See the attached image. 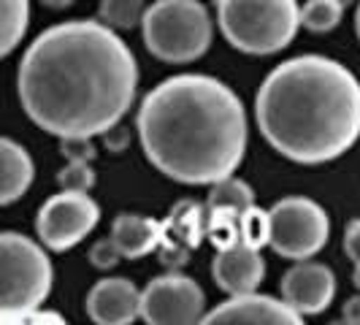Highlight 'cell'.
Instances as JSON below:
<instances>
[{
    "label": "cell",
    "mask_w": 360,
    "mask_h": 325,
    "mask_svg": "<svg viewBox=\"0 0 360 325\" xmlns=\"http://www.w3.org/2000/svg\"><path fill=\"white\" fill-rule=\"evenodd\" d=\"M139 90V63L122 36L101 19L60 22L22 54L19 103L57 139L101 136L122 122Z\"/></svg>",
    "instance_id": "cell-1"
},
{
    "label": "cell",
    "mask_w": 360,
    "mask_h": 325,
    "mask_svg": "<svg viewBox=\"0 0 360 325\" xmlns=\"http://www.w3.org/2000/svg\"><path fill=\"white\" fill-rule=\"evenodd\" d=\"M146 160L181 184L231 177L247 152V108L225 82L179 73L149 90L136 114Z\"/></svg>",
    "instance_id": "cell-2"
},
{
    "label": "cell",
    "mask_w": 360,
    "mask_h": 325,
    "mask_svg": "<svg viewBox=\"0 0 360 325\" xmlns=\"http://www.w3.org/2000/svg\"><path fill=\"white\" fill-rule=\"evenodd\" d=\"M255 120L282 158L323 165L360 141V79L333 57L298 54L263 79Z\"/></svg>",
    "instance_id": "cell-3"
},
{
    "label": "cell",
    "mask_w": 360,
    "mask_h": 325,
    "mask_svg": "<svg viewBox=\"0 0 360 325\" xmlns=\"http://www.w3.org/2000/svg\"><path fill=\"white\" fill-rule=\"evenodd\" d=\"M217 22L233 49L266 57L295 41L301 6L298 0H217Z\"/></svg>",
    "instance_id": "cell-4"
},
{
    "label": "cell",
    "mask_w": 360,
    "mask_h": 325,
    "mask_svg": "<svg viewBox=\"0 0 360 325\" xmlns=\"http://www.w3.org/2000/svg\"><path fill=\"white\" fill-rule=\"evenodd\" d=\"M141 36L152 57L184 65L209 52L214 22L200 0H155L144 8Z\"/></svg>",
    "instance_id": "cell-5"
},
{
    "label": "cell",
    "mask_w": 360,
    "mask_h": 325,
    "mask_svg": "<svg viewBox=\"0 0 360 325\" xmlns=\"http://www.w3.org/2000/svg\"><path fill=\"white\" fill-rule=\"evenodd\" d=\"M54 269L44 244L17 231L0 234V312L44 307Z\"/></svg>",
    "instance_id": "cell-6"
},
{
    "label": "cell",
    "mask_w": 360,
    "mask_h": 325,
    "mask_svg": "<svg viewBox=\"0 0 360 325\" xmlns=\"http://www.w3.org/2000/svg\"><path fill=\"white\" fill-rule=\"evenodd\" d=\"M330 238V219L317 200L288 196L269 209V247L290 260H307Z\"/></svg>",
    "instance_id": "cell-7"
},
{
    "label": "cell",
    "mask_w": 360,
    "mask_h": 325,
    "mask_svg": "<svg viewBox=\"0 0 360 325\" xmlns=\"http://www.w3.org/2000/svg\"><path fill=\"white\" fill-rule=\"evenodd\" d=\"M101 222V206L90 193L63 190L44 200L36 217V234L52 253H68Z\"/></svg>",
    "instance_id": "cell-8"
},
{
    "label": "cell",
    "mask_w": 360,
    "mask_h": 325,
    "mask_svg": "<svg viewBox=\"0 0 360 325\" xmlns=\"http://www.w3.org/2000/svg\"><path fill=\"white\" fill-rule=\"evenodd\" d=\"M206 312V295L195 279L184 274L155 276L141 290L139 317L149 325H193L200 323Z\"/></svg>",
    "instance_id": "cell-9"
},
{
    "label": "cell",
    "mask_w": 360,
    "mask_h": 325,
    "mask_svg": "<svg viewBox=\"0 0 360 325\" xmlns=\"http://www.w3.org/2000/svg\"><path fill=\"white\" fill-rule=\"evenodd\" d=\"M203 325H301L304 314L288 307L282 298L260 293H238L228 301L217 304L212 312H203Z\"/></svg>",
    "instance_id": "cell-10"
},
{
    "label": "cell",
    "mask_w": 360,
    "mask_h": 325,
    "mask_svg": "<svg viewBox=\"0 0 360 325\" xmlns=\"http://www.w3.org/2000/svg\"><path fill=\"white\" fill-rule=\"evenodd\" d=\"M282 301L292 307L298 314H320L333 304L336 295V274L330 266L317 260H295L292 269L282 276Z\"/></svg>",
    "instance_id": "cell-11"
},
{
    "label": "cell",
    "mask_w": 360,
    "mask_h": 325,
    "mask_svg": "<svg viewBox=\"0 0 360 325\" xmlns=\"http://www.w3.org/2000/svg\"><path fill=\"white\" fill-rule=\"evenodd\" d=\"M141 290L125 276H103L87 293V314L98 325H130L139 320Z\"/></svg>",
    "instance_id": "cell-12"
},
{
    "label": "cell",
    "mask_w": 360,
    "mask_h": 325,
    "mask_svg": "<svg viewBox=\"0 0 360 325\" xmlns=\"http://www.w3.org/2000/svg\"><path fill=\"white\" fill-rule=\"evenodd\" d=\"M212 276L217 288L238 295V293H252L260 288L266 276V260L260 250L247 247V244H231L225 250H217L212 260Z\"/></svg>",
    "instance_id": "cell-13"
},
{
    "label": "cell",
    "mask_w": 360,
    "mask_h": 325,
    "mask_svg": "<svg viewBox=\"0 0 360 325\" xmlns=\"http://www.w3.org/2000/svg\"><path fill=\"white\" fill-rule=\"evenodd\" d=\"M162 236H165L162 219H155V217L120 215L111 222V238L127 260H139V257L158 253Z\"/></svg>",
    "instance_id": "cell-14"
},
{
    "label": "cell",
    "mask_w": 360,
    "mask_h": 325,
    "mask_svg": "<svg viewBox=\"0 0 360 325\" xmlns=\"http://www.w3.org/2000/svg\"><path fill=\"white\" fill-rule=\"evenodd\" d=\"M36 179V162L25 146L0 136V206L19 200Z\"/></svg>",
    "instance_id": "cell-15"
},
{
    "label": "cell",
    "mask_w": 360,
    "mask_h": 325,
    "mask_svg": "<svg viewBox=\"0 0 360 325\" xmlns=\"http://www.w3.org/2000/svg\"><path fill=\"white\" fill-rule=\"evenodd\" d=\"M165 236L176 244H184L187 250H195L200 241L206 238V206L198 200H179L171 215L162 219Z\"/></svg>",
    "instance_id": "cell-16"
},
{
    "label": "cell",
    "mask_w": 360,
    "mask_h": 325,
    "mask_svg": "<svg viewBox=\"0 0 360 325\" xmlns=\"http://www.w3.org/2000/svg\"><path fill=\"white\" fill-rule=\"evenodd\" d=\"M30 25V0H0V60L22 44Z\"/></svg>",
    "instance_id": "cell-17"
},
{
    "label": "cell",
    "mask_w": 360,
    "mask_h": 325,
    "mask_svg": "<svg viewBox=\"0 0 360 325\" xmlns=\"http://www.w3.org/2000/svg\"><path fill=\"white\" fill-rule=\"evenodd\" d=\"M255 203V190L238 177H222L212 184L209 190V200L206 209H233V212H244Z\"/></svg>",
    "instance_id": "cell-18"
},
{
    "label": "cell",
    "mask_w": 360,
    "mask_h": 325,
    "mask_svg": "<svg viewBox=\"0 0 360 325\" xmlns=\"http://www.w3.org/2000/svg\"><path fill=\"white\" fill-rule=\"evenodd\" d=\"M344 6L339 0H307L301 6V27L309 33H330L342 25Z\"/></svg>",
    "instance_id": "cell-19"
},
{
    "label": "cell",
    "mask_w": 360,
    "mask_h": 325,
    "mask_svg": "<svg viewBox=\"0 0 360 325\" xmlns=\"http://www.w3.org/2000/svg\"><path fill=\"white\" fill-rule=\"evenodd\" d=\"M144 0H101L98 19L111 30H133L141 25L144 17Z\"/></svg>",
    "instance_id": "cell-20"
},
{
    "label": "cell",
    "mask_w": 360,
    "mask_h": 325,
    "mask_svg": "<svg viewBox=\"0 0 360 325\" xmlns=\"http://www.w3.org/2000/svg\"><path fill=\"white\" fill-rule=\"evenodd\" d=\"M238 215L241 212H233V209H206V236L217 250H225L241 241Z\"/></svg>",
    "instance_id": "cell-21"
},
{
    "label": "cell",
    "mask_w": 360,
    "mask_h": 325,
    "mask_svg": "<svg viewBox=\"0 0 360 325\" xmlns=\"http://www.w3.org/2000/svg\"><path fill=\"white\" fill-rule=\"evenodd\" d=\"M238 234H241V244L247 247H266L269 244V212L257 209V206H250L238 215Z\"/></svg>",
    "instance_id": "cell-22"
},
{
    "label": "cell",
    "mask_w": 360,
    "mask_h": 325,
    "mask_svg": "<svg viewBox=\"0 0 360 325\" xmlns=\"http://www.w3.org/2000/svg\"><path fill=\"white\" fill-rule=\"evenodd\" d=\"M95 168L92 162H65V168L57 174V184L63 190H79V193H90L95 187Z\"/></svg>",
    "instance_id": "cell-23"
},
{
    "label": "cell",
    "mask_w": 360,
    "mask_h": 325,
    "mask_svg": "<svg viewBox=\"0 0 360 325\" xmlns=\"http://www.w3.org/2000/svg\"><path fill=\"white\" fill-rule=\"evenodd\" d=\"M63 314L54 309H19V312H0V325H63Z\"/></svg>",
    "instance_id": "cell-24"
},
{
    "label": "cell",
    "mask_w": 360,
    "mask_h": 325,
    "mask_svg": "<svg viewBox=\"0 0 360 325\" xmlns=\"http://www.w3.org/2000/svg\"><path fill=\"white\" fill-rule=\"evenodd\" d=\"M60 155L65 158V162H92L98 149L84 136H68V139H60Z\"/></svg>",
    "instance_id": "cell-25"
},
{
    "label": "cell",
    "mask_w": 360,
    "mask_h": 325,
    "mask_svg": "<svg viewBox=\"0 0 360 325\" xmlns=\"http://www.w3.org/2000/svg\"><path fill=\"white\" fill-rule=\"evenodd\" d=\"M120 260H122V253H120V247L114 244L111 236H108V238H101V241H95V244L90 247V263L98 271L117 269Z\"/></svg>",
    "instance_id": "cell-26"
},
{
    "label": "cell",
    "mask_w": 360,
    "mask_h": 325,
    "mask_svg": "<svg viewBox=\"0 0 360 325\" xmlns=\"http://www.w3.org/2000/svg\"><path fill=\"white\" fill-rule=\"evenodd\" d=\"M158 253H160V263L171 271H179L181 266L190 263V250H187L184 244L171 241V238H162L160 247H158Z\"/></svg>",
    "instance_id": "cell-27"
},
{
    "label": "cell",
    "mask_w": 360,
    "mask_h": 325,
    "mask_svg": "<svg viewBox=\"0 0 360 325\" xmlns=\"http://www.w3.org/2000/svg\"><path fill=\"white\" fill-rule=\"evenodd\" d=\"M101 139H103V146H106L108 152H125L127 146H130V130L122 122H117L108 130H103Z\"/></svg>",
    "instance_id": "cell-28"
},
{
    "label": "cell",
    "mask_w": 360,
    "mask_h": 325,
    "mask_svg": "<svg viewBox=\"0 0 360 325\" xmlns=\"http://www.w3.org/2000/svg\"><path fill=\"white\" fill-rule=\"evenodd\" d=\"M344 253L352 263H360V219H349L344 228Z\"/></svg>",
    "instance_id": "cell-29"
},
{
    "label": "cell",
    "mask_w": 360,
    "mask_h": 325,
    "mask_svg": "<svg viewBox=\"0 0 360 325\" xmlns=\"http://www.w3.org/2000/svg\"><path fill=\"white\" fill-rule=\"evenodd\" d=\"M342 323L347 325H360V293L347 298L342 307Z\"/></svg>",
    "instance_id": "cell-30"
},
{
    "label": "cell",
    "mask_w": 360,
    "mask_h": 325,
    "mask_svg": "<svg viewBox=\"0 0 360 325\" xmlns=\"http://www.w3.org/2000/svg\"><path fill=\"white\" fill-rule=\"evenodd\" d=\"M41 3H44L46 8H57V11H60V8H68V6H73L76 0H41Z\"/></svg>",
    "instance_id": "cell-31"
},
{
    "label": "cell",
    "mask_w": 360,
    "mask_h": 325,
    "mask_svg": "<svg viewBox=\"0 0 360 325\" xmlns=\"http://www.w3.org/2000/svg\"><path fill=\"white\" fill-rule=\"evenodd\" d=\"M352 285L360 290V263H355V271H352Z\"/></svg>",
    "instance_id": "cell-32"
},
{
    "label": "cell",
    "mask_w": 360,
    "mask_h": 325,
    "mask_svg": "<svg viewBox=\"0 0 360 325\" xmlns=\"http://www.w3.org/2000/svg\"><path fill=\"white\" fill-rule=\"evenodd\" d=\"M355 36H358V41H360V3H358V8H355Z\"/></svg>",
    "instance_id": "cell-33"
},
{
    "label": "cell",
    "mask_w": 360,
    "mask_h": 325,
    "mask_svg": "<svg viewBox=\"0 0 360 325\" xmlns=\"http://www.w3.org/2000/svg\"><path fill=\"white\" fill-rule=\"evenodd\" d=\"M339 3H342L344 8H347V6H349V3H355V0H339Z\"/></svg>",
    "instance_id": "cell-34"
}]
</instances>
